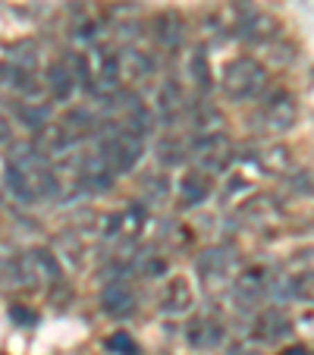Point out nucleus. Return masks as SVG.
Returning a JSON list of instances; mask_svg holds the SVG:
<instances>
[{"mask_svg": "<svg viewBox=\"0 0 314 355\" xmlns=\"http://www.w3.org/2000/svg\"><path fill=\"white\" fill-rule=\"evenodd\" d=\"M239 35L245 41H268L270 35H274V26H270V19H264L261 13H248L239 19Z\"/></svg>", "mask_w": 314, "mask_h": 355, "instance_id": "nucleus-19", "label": "nucleus"}, {"mask_svg": "<svg viewBox=\"0 0 314 355\" xmlns=\"http://www.w3.org/2000/svg\"><path fill=\"white\" fill-rule=\"evenodd\" d=\"M151 35H154V41H157L164 51H176V47L182 44V38H186L182 16L180 13H161V16H154Z\"/></svg>", "mask_w": 314, "mask_h": 355, "instance_id": "nucleus-12", "label": "nucleus"}, {"mask_svg": "<svg viewBox=\"0 0 314 355\" xmlns=\"http://www.w3.org/2000/svg\"><path fill=\"white\" fill-rule=\"evenodd\" d=\"M299 120V104L289 92H270L258 107V126L268 132H286Z\"/></svg>", "mask_w": 314, "mask_h": 355, "instance_id": "nucleus-5", "label": "nucleus"}, {"mask_svg": "<svg viewBox=\"0 0 314 355\" xmlns=\"http://www.w3.org/2000/svg\"><path fill=\"white\" fill-rule=\"evenodd\" d=\"M254 334H258V340H264V343H280L293 334V321H289L283 311L268 309L264 315H258V321H254Z\"/></svg>", "mask_w": 314, "mask_h": 355, "instance_id": "nucleus-13", "label": "nucleus"}, {"mask_svg": "<svg viewBox=\"0 0 314 355\" xmlns=\"http://www.w3.org/2000/svg\"><path fill=\"white\" fill-rule=\"evenodd\" d=\"M104 346H107V352H114V355H139L141 352L139 343H135L129 334H123V330L120 334H114V336H107Z\"/></svg>", "mask_w": 314, "mask_h": 355, "instance_id": "nucleus-23", "label": "nucleus"}, {"mask_svg": "<svg viewBox=\"0 0 314 355\" xmlns=\"http://www.w3.org/2000/svg\"><path fill=\"white\" fill-rule=\"evenodd\" d=\"M101 311L110 318H129L135 311V293L123 280H107L101 289Z\"/></svg>", "mask_w": 314, "mask_h": 355, "instance_id": "nucleus-9", "label": "nucleus"}, {"mask_svg": "<svg viewBox=\"0 0 314 355\" xmlns=\"http://www.w3.org/2000/svg\"><path fill=\"white\" fill-rule=\"evenodd\" d=\"M176 192H180L182 208H198V205H204V201L211 198L214 182H211V176L207 173H201V170H189V173L180 180Z\"/></svg>", "mask_w": 314, "mask_h": 355, "instance_id": "nucleus-11", "label": "nucleus"}, {"mask_svg": "<svg viewBox=\"0 0 314 355\" xmlns=\"http://www.w3.org/2000/svg\"><path fill=\"white\" fill-rule=\"evenodd\" d=\"M3 141H10V123L0 116V145H3Z\"/></svg>", "mask_w": 314, "mask_h": 355, "instance_id": "nucleus-26", "label": "nucleus"}, {"mask_svg": "<svg viewBox=\"0 0 314 355\" xmlns=\"http://www.w3.org/2000/svg\"><path fill=\"white\" fill-rule=\"evenodd\" d=\"M154 157H157V161H161L167 170H173V167H180V164L186 161V145H182L176 135H167V139L157 141V148H154Z\"/></svg>", "mask_w": 314, "mask_h": 355, "instance_id": "nucleus-18", "label": "nucleus"}, {"mask_svg": "<svg viewBox=\"0 0 314 355\" xmlns=\"http://www.w3.org/2000/svg\"><path fill=\"white\" fill-rule=\"evenodd\" d=\"M16 116H19V123H26L32 132H38L41 126H47V123H51V107H47V104H41L38 98H26L19 107H16Z\"/></svg>", "mask_w": 314, "mask_h": 355, "instance_id": "nucleus-16", "label": "nucleus"}, {"mask_svg": "<svg viewBox=\"0 0 314 355\" xmlns=\"http://www.w3.org/2000/svg\"><path fill=\"white\" fill-rule=\"evenodd\" d=\"M189 73H192V82L201 88V92H207V88H211V63H207L204 47L192 51V57H189Z\"/></svg>", "mask_w": 314, "mask_h": 355, "instance_id": "nucleus-21", "label": "nucleus"}, {"mask_svg": "<svg viewBox=\"0 0 314 355\" xmlns=\"http://www.w3.org/2000/svg\"><path fill=\"white\" fill-rule=\"evenodd\" d=\"M189 157L195 161V170L211 176V173H227L236 151H233V141H229L220 129H214V132H201L198 139L192 141Z\"/></svg>", "mask_w": 314, "mask_h": 355, "instance_id": "nucleus-4", "label": "nucleus"}, {"mask_svg": "<svg viewBox=\"0 0 314 355\" xmlns=\"http://www.w3.org/2000/svg\"><path fill=\"white\" fill-rule=\"evenodd\" d=\"M195 270H198L201 280H227L229 274L236 270V252L227 245L220 248H204L198 255V261H195Z\"/></svg>", "mask_w": 314, "mask_h": 355, "instance_id": "nucleus-8", "label": "nucleus"}, {"mask_svg": "<svg viewBox=\"0 0 314 355\" xmlns=\"http://www.w3.org/2000/svg\"><path fill=\"white\" fill-rule=\"evenodd\" d=\"M94 148H98L101 161L107 164L110 173L120 176L139 167L141 155H145V135L116 126L114 120H98V126H94Z\"/></svg>", "mask_w": 314, "mask_h": 355, "instance_id": "nucleus-2", "label": "nucleus"}, {"mask_svg": "<svg viewBox=\"0 0 314 355\" xmlns=\"http://www.w3.org/2000/svg\"><path fill=\"white\" fill-rule=\"evenodd\" d=\"M3 186L22 205L57 201L63 195L60 176L51 167V157H44L35 145H13L3 167Z\"/></svg>", "mask_w": 314, "mask_h": 355, "instance_id": "nucleus-1", "label": "nucleus"}, {"mask_svg": "<svg viewBox=\"0 0 314 355\" xmlns=\"http://www.w3.org/2000/svg\"><path fill=\"white\" fill-rule=\"evenodd\" d=\"M44 85H47V92L54 94V101H69L76 94V82H73V76H69V69H67V63L63 60L47 67Z\"/></svg>", "mask_w": 314, "mask_h": 355, "instance_id": "nucleus-15", "label": "nucleus"}, {"mask_svg": "<svg viewBox=\"0 0 314 355\" xmlns=\"http://www.w3.org/2000/svg\"><path fill=\"white\" fill-rule=\"evenodd\" d=\"M7 67L35 73V67H38V51H35V44H16L7 54Z\"/></svg>", "mask_w": 314, "mask_h": 355, "instance_id": "nucleus-22", "label": "nucleus"}, {"mask_svg": "<svg viewBox=\"0 0 314 355\" xmlns=\"http://www.w3.org/2000/svg\"><path fill=\"white\" fill-rule=\"evenodd\" d=\"M167 315H186L189 309H192V293H189V286L182 280L170 283V289L164 293V305H161Z\"/></svg>", "mask_w": 314, "mask_h": 355, "instance_id": "nucleus-17", "label": "nucleus"}, {"mask_svg": "<svg viewBox=\"0 0 314 355\" xmlns=\"http://www.w3.org/2000/svg\"><path fill=\"white\" fill-rule=\"evenodd\" d=\"M268 88V69L254 57H236L220 73V92L229 101H252Z\"/></svg>", "mask_w": 314, "mask_h": 355, "instance_id": "nucleus-3", "label": "nucleus"}, {"mask_svg": "<svg viewBox=\"0 0 314 355\" xmlns=\"http://www.w3.org/2000/svg\"><path fill=\"white\" fill-rule=\"evenodd\" d=\"M91 85H94V92H101L104 98H110V94L120 92L123 76H120V60H116V51H107V47H94Z\"/></svg>", "mask_w": 314, "mask_h": 355, "instance_id": "nucleus-6", "label": "nucleus"}, {"mask_svg": "<svg viewBox=\"0 0 314 355\" xmlns=\"http://www.w3.org/2000/svg\"><path fill=\"white\" fill-rule=\"evenodd\" d=\"M132 270L148 277V280H157V277L167 274V258H164L161 252H139L132 261Z\"/></svg>", "mask_w": 314, "mask_h": 355, "instance_id": "nucleus-20", "label": "nucleus"}, {"mask_svg": "<svg viewBox=\"0 0 314 355\" xmlns=\"http://www.w3.org/2000/svg\"><path fill=\"white\" fill-rule=\"evenodd\" d=\"M223 336H227V330H223V324L220 321H214V318H195L192 324L186 327V340H189V346L192 349H217L223 343Z\"/></svg>", "mask_w": 314, "mask_h": 355, "instance_id": "nucleus-10", "label": "nucleus"}, {"mask_svg": "<svg viewBox=\"0 0 314 355\" xmlns=\"http://www.w3.org/2000/svg\"><path fill=\"white\" fill-rule=\"evenodd\" d=\"M141 189L151 195V201H161L164 195H167V182H164L161 176H154V180H145V182H141Z\"/></svg>", "mask_w": 314, "mask_h": 355, "instance_id": "nucleus-24", "label": "nucleus"}, {"mask_svg": "<svg viewBox=\"0 0 314 355\" xmlns=\"http://www.w3.org/2000/svg\"><path fill=\"white\" fill-rule=\"evenodd\" d=\"M280 355H311V352H308V346H293V349H286V352H280Z\"/></svg>", "mask_w": 314, "mask_h": 355, "instance_id": "nucleus-27", "label": "nucleus"}, {"mask_svg": "<svg viewBox=\"0 0 314 355\" xmlns=\"http://www.w3.org/2000/svg\"><path fill=\"white\" fill-rule=\"evenodd\" d=\"M10 318H13L16 324H28V327L38 324V315H35L32 309H22V305H13V309H10Z\"/></svg>", "mask_w": 314, "mask_h": 355, "instance_id": "nucleus-25", "label": "nucleus"}, {"mask_svg": "<svg viewBox=\"0 0 314 355\" xmlns=\"http://www.w3.org/2000/svg\"><path fill=\"white\" fill-rule=\"evenodd\" d=\"M268 280H270V274L264 268H252L242 277H236V286H233L236 309L239 311L258 309V302H264V295H268Z\"/></svg>", "mask_w": 314, "mask_h": 355, "instance_id": "nucleus-7", "label": "nucleus"}, {"mask_svg": "<svg viewBox=\"0 0 314 355\" xmlns=\"http://www.w3.org/2000/svg\"><path fill=\"white\" fill-rule=\"evenodd\" d=\"M157 120L164 123H173L176 116L182 114V92L176 82H167V85L157 88V94H154V110H151Z\"/></svg>", "mask_w": 314, "mask_h": 355, "instance_id": "nucleus-14", "label": "nucleus"}]
</instances>
